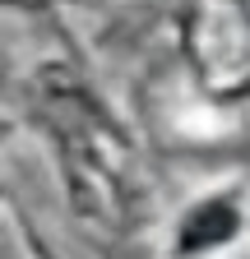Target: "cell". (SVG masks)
<instances>
[{"instance_id":"6da1fadb","label":"cell","mask_w":250,"mask_h":259,"mask_svg":"<svg viewBox=\"0 0 250 259\" xmlns=\"http://www.w3.org/2000/svg\"><path fill=\"white\" fill-rule=\"evenodd\" d=\"M241 14H245V23H250V0H241Z\"/></svg>"}]
</instances>
